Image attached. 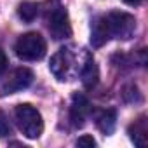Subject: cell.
Masks as SVG:
<instances>
[{"label": "cell", "mask_w": 148, "mask_h": 148, "mask_svg": "<svg viewBox=\"0 0 148 148\" xmlns=\"http://www.w3.org/2000/svg\"><path fill=\"white\" fill-rule=\"evenodd\" d=\"M94 145H96V141H94V138L89 136V134L80 136V138L77 139V146H94Z\"/></svg>", "instance_id": "5bb4252c"}, {"label": "cell", "mask_w": 148, "mask_h": 148, "mask_svg": "<svg viewBox=\"0 0 148 148\" xmlns=\"http://www.w3.org/2000/svg\"><path fill=\"white\" fill-rule=\"evenodd\" d=\"M14 119H16V124H18L19 131L28 139H37L44 132V120H42L40 112L35 106L28 105V103H21V105L16 106Z\"/></svg>", "instance_id": "6da1fadb"}, {"label": "cell", "mask_w": 148, "mask_h": 148, "mask_svg": "<svg viewBox=\"0 0 148 148\" xmlns=\"http://www.w3.org/2000/svg\"><path fill=\"white\" fill-rule=\"evenodd\" d=\"M18 16L25 21V23H32L35 21V18L38 16V5L35 2H23L18 7Z\"/></svg>", "instance_id": "7c38bea8"}, {"label": "cell", "mask_w": 148, "mask_h": 148, "mask_svg": "<svg viewBox=\"0 0 148 148\" xmlns=\"http://www.w3.org/2000/svg\"><path fill=\"white\" fill-rule=\"evenodd\" d=\"M33 82V71L30 68H16L11 75L4 80V84L0 86V94L7 96V94H14L19 92L26 87H30Z\"/></svg>", "instance_id": "5b68a950"}, {"label": "cell", "mask_w": 148, "mask_h": 148, "mask_svg": "<svg viewBox=\"0 0 148 148\" xmlns=\"http://www.w3.org/2000/svg\"><path fill=\"white\" fill-rule=\"evenodd\" d=\"M5 68H7V56H5V52L0 49V75L5 71Z\"/></svg>", "instance_id": "9a60e30c"}, {"label": "cell", "mask_w": 148, "mask_h": 148, "mask_svg": "<svg viewBox=\"0 0 148 148\" xmlns=\"http://www.w3.org/2000/svg\"><path fill=\"white\" fill-rule=\"evenodd\" d=\"M98 77H99V73H98V66L94 63V59L89 56L84 68H82V82L86 87H92L96 82H98Z\"/></svg>", "instance_id": "30bf717a"}, {"label": "cell", "mask_w": 148, "mask_h": 148, "mask_svg": "<svg viewBox=\"0 0 148 148\" xmlns=\"http://www.w3.org/2000/svg\"><path fill=\"white\" fill-rule=\"evenodd\" d=\"M91 110V105L87 101V98L84 94H73V99H71V110H70V119H71V124L75 127H82L84 125V120L87 117Z\"/></svg>", "instance_id": "52a82bcc"}, {"label": "cell", "mask_w": 148, "mask_h": 148, "mask_svg": "<svg viewBox=\"0 0 148 148\" xmlns=\"http://www.w3.org/2000/svg\"><path fill=\"white\" fill-rule=\"evenodd\" d=\"M7 134H11V124L5 117V113L0 110V138H5Z\"/></svg>", "instance_id": "4fadbf2b"}, {"label": "cell", "mask_w": 148, "mask_h": 148, "mask_svg": "<svg viewBox=\"0 0 148 148\" xmlns=\"http://www.w3.org/2000/svg\"><path fill=\"white\" fill-rule=\"evenodd\" d=\"M129 138L136 146H139V148L146 146V143H148V127H146V119L145 117H139L138 120H134L129 125Z\"/></svg>", "instance_id": "9c48e42d"}, {"label": "cell", "mask_w": 148, "mask_h": 148, "mask_svg": "<svg viewBox=\"0 0 148 148\" xmlns=\"http://www.w3.org/2000/svg\"><path fill=\"white\" fill-rule=\"evenodd\" d=\"M71 63H73V58H71L70 49L63 47V49H59V51L51 58V64H49V68H51L52 75H54L58 80H66L68 75H70Z\"/></svg>", "instance_id": "8992f818"}, {"label": "cell", "mask_w": 148, "mask_h": 148, "mask_svg": "<svg viewBox=\"0 0 148 148\" xmlns=\"http://www.w3.org/2000/svg\"><path fill=\"white\" fill-rule=\"evenodd\" d=\"M96 124L98 127L105 132V134H112L115 129V112L113 110H103L98 113L96 117Z\"/></svg>", "instance_id": "8fae6325"}, {"label": "cell", "mask_w": 148, "mask_h": 148, "mask_svg": "<svg viewBox=\"0 0 148 148\" xmlns=\"http://www.w3.org/2000/svg\"><path fill=\"white\" fill-rule=\"evenodd\" d=\"M110 40V32L105 16H98L91 25V44L92 47H103Z\"/></svg>", "instance_id": "ba28073f"}, {"label": "cell", "mask_w": 148, "mask_h": 148, "mask_svg": "<svg viewBox=\"0 0 148 148\" xmlns=\"http://www.w3.org/2000/svg\"><path fill=\"white\" fill-rule=\"evenodd\" d=\"M45 23H47V28H49L51 35L56 40L68 38L71 35V26H70L68 12L59 4V0H49V2H47Z\"/></svg>", "instance_id": "7a4b0ae2"}, {"label": "cell", "mask_w": 148, "mask_h": 148, "mask_svg": "<svg viewBox=\"0 0 148 148\" xmlns=\"http://www.w3.org/2000/svg\"><path fill=\"white\" fill-rule=\"evenodd\" d=\"M14 51H16V56L23 61H38L45 56L47 44L40 33L30 32V33L21 35L16 40Z\"/></svg>", "instance_id": "3957f363"}, {"label": "cell", "mask_w": 148, "mask_h": 148, "mask_svg": "<svg viewBox=\"0 0 148 148\" xmlns=\"http://www.w3.org/2000/svg\"><path fill=\"white\" fill-rule=\"evenodd\" d=\"M122 2H125L127 5H139L143 0H122Z\"/></svg>", "instance_id": "2e32d148"}, {"label": "cell", "mask_w": 148, "mask_h": 148, "mask_svg": "<svg viewBox=\"0 0 148 148\" xmlns=\"http://www.w3.org/2000/svg\"><path fill=\"white\" fill-rule=\"evenodd\" d=\"M105 19H106V26L110 32V38L127 40L132 37V33L136 30V19H134V16H131L127 12L113 11V12L106 14Z\"/></svg>", "instance_id": "277c9868"}]
</instances>
